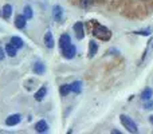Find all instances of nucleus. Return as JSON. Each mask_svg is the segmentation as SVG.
<instances>
[{"label":"nucleus","mask_w":153,"mask_h":134,"mask_svg":"<svg viewBox=\"0 0 153 134\" xmlns=\"http://www.w3.org/2000/svg\"><path fill=\"white\" fill-rule=\"evenodd\" d=\"M35 130H36L38 133H46L48 130L47 122H46L45 119H40V121L36 122V125H35Z\"/></svg>","instance_id":"obj_6"},{"label":"nucleus","mask_w":153,"mask_h":134,"mask_svg":"<svg viewBox=\"0 0 153 134\" xmlns=\"http://www.w3.org/2000/svg\"><path fill=\"white\" fill-rule=\"evenodd\" d=\"M26 16L24 15H18L16 16V19H15V26L18 27L19 30H23L24 27H26Z\"/></svg>","instance_id":"obj_10"},{"label":"nucleus","mask_w":153,"mask_h":134,"mask_svg":"<svg viewBox=\"0 0 153 134\" xmlns=\"http://www.w3.org/2000/svg\"><path fill=\"white\" fill-rule=\"evenodd\" d=\"M134 34L136 35H144V36H149L152 32H151V30H143V31H136Z\"/></svg>","instance_id":"obj_21"},{"label":"nucleus","mask_w":153,"mask_h":134,"mask_svg":"<svg viewBox=\"0 0 153 134\" xmlns=\"http://www.w3.org/2000/svg\"><path fill=\"white\" fill-rule=\"evenodd\" d=\"M20 121H22L20 114H12V115H10L5 119V125H7V126H15V125H18Z\"/></svg>","instance_id":"obj_4"},{"label":"nucleus","mask_w":153,"mask_h":134,"mask_svg":"<svg viewBox=\"0 0 153 134\" xmlns=\"http://www.w3.org/2000/svg\"><path fill=\"white\" fill-rule=\"evenodd\" d=\"M62 54H63V56L66 59H73L75 56V54H76V50H75V47L70 43L69 46H66L65 48H62Z\"/></svg>","instance_id":"obj_3"},{"label":"nucleus","mask_w":153,"mask_h":134,"mask_svg":"<svg viewBox=\"0 0 153 134\" xmlns=\"http://www.w3.org/2000/svg\"><path fill=\"white\" fill-rule=\"evenodd\" d=\"M59 91H61L62 95H67L70 91H71V86H70V84H62Z\"/></svg>","instance_id":"obj_19"},{"label":"nucleus","mask_w":153,"mask_h":134,"mask_svg":"<svg viewBox=\"0 0 153 134\" xmlns=\"http://www.w3.org/2000/svg\"><path fill=\"white\" fill-rule=\"evenodd\" d=\"M120 119H121L122 126H124L129 133H133V134H134V133H138L137 125H136V122L133 121L130 117H128V115H125V114H122V115L120 117Z\"/></svg>","instance_id":"obj_2"},{"label":"nucleus","mask_w":153,"mask_h":134,"mask_svg":"<svg viewBox=\"0 0 153 134\" xmlns=\"http://www.w3.org/2000/svg\"><path fill=\"white\" fill-rule=\"evenodd\" d=\"M97 51H98L97 43H95L94 40H90V43H89V58H93V56L97 54Z\"/></svg>","instance_id":"obj_12"},{"label":"nucleus","mask_w":153,"mask_h":134,"mask_svg":"<svg viewBox=\"0 0 153 134\" xmlns=\"http://www.w3.org/2000/svg\"><path fill=\"white\" fill-rule=\"evenodd\" d=\"M152 94H153L152 89H145L143 91V94H141V99H143V101H151Z\"/></svg>","instance_id":"obj_18"},{"label":"nucleus","mask_w":153,"mask_h":134,"mask_svg":"<svg viewBox=\"0 0 153 134\" xmlns=\"http://www.w3.org/2000/svg\"><path fill=\"white\" fill-rule=\"evenodd\" d=\"M11 43H12V44L15 46V47L18 48V50H19V48H22V47L24 46L23 40H22L19 36H12V38H11Z\"/></svg>","instance_id":"obj_15"},{"label":"nucleus","mask_w":153,"mask_h":134,"mask_svg":"<svg viewBox=\"0 0 153 134\" xmlns=\"http://www.w3.org/2000/svg\"><path fill=\"white\" fill-rule=\"evenodd\" d=\"M11 13H12V7H11L10 4H5L4 7H3V18L8 19L11 16Z\"/></svg>","instance_id":"obj_17"},{"label":"nucleus","mask_w":153,"mask_h":134,"mask_svg":"<svg viewBox=\"0 0 153 134\" xmlns=\"http://www.w3.org/2000/svg\"><path fill=\"white\" fill-rule=\"evenodd\" d=\"M16 53H18V48H16L12 43H10V44L5 46V54H7L8 56H15Z\"/></svg>","instance_id":"obj_13"},{"label":"nucleus","mask_w":153,"mask_h":134,"mask_svg":"<svg viewBox=\"0 0 153 134\" xmlns=\"http://www.w3.org/2000/svg\"><path fill=\"white\" fill-rule=\"evenodd\" d=\"M46 93H47V89H46L45 86H43V87H40V89L38 90L36 93H35V99H36V101H39V102H40V101H42L43 98H45Z\"/></svg>","instance_id":"obj_14"},{"label":"nucleus","mask_w":153,"mask_h":134,"mask_svg":"<svg viewBox=\"0 0 153 134\" xmlns=\"http://www.w3.org/2000/svg\"><path fill=\"white\" fill-rule=\"evenodd\" d=\"M53 15H54V19H55L56 21H61L62 20V16H63V10H62L61 5H54Z\"/></svg>","instance_id":"obj_7"},{"label":"nucleus","mask_w":153,"mask_h":134,"mask_svg":"<svg viewBox=\"0 0 153 134\" xmlns=\"http://www.w3.org/2000/svg\"><path fill=\"white\" fill-rule=\"evenodd\" d=\"M93 35L101 40H109L111 38V32L105 26H101V24H97V23H95V27L93 30Z\"/></svg>","instance_id":"obj_1"},{"label":"nucleus","mask_w":153,"mask_h":134,"mask_svg":"<svg viewBox=\"0 0 153 134\" xmlns=\"http://www.w3.org/2000/svg\"><path fill=\"white\" fill-rule=\"evenodd\" d=\"M3 59H4V51L0 48V61H3Z\"/></svg>","instance_id":"obj_23"},{"label":"nucleus","mask_w":153,"mask_h":134,"mask_svg":"<svg viewBox=\"0 0 153 134\" xmlns=\"http://www.w3.org/2000/svg\"><path fill=\"white\" fill-rule=\"evenodd\" d=\"M46 67L43 63H40V62H36V63H34V66H32V71H34L36 75H42L43 73H45Z\"/></svg>","instance_id":"obj_11"},{"label":"nucleus","mask_w":153,"mask_h":134,"mask_svg":"<svg viewBox=\"0 0 153 134\" xmlns=\"http://www.w3.org/2000/svg\"><path fill=\"white\" fill-rule=\"evenodd\" d=\"M74 31H75L76 38H78L79 40L83 39V36H85V30H83V23H82V21H76V23L74 24Z\"/></svg>","instance_id":"obj_5"},{"label":"nucleus","mask_w":153,"mask_h":134,"mask_svg":"<svg viewBox=\"0 0 153 134\" xmlns=\"http://www.w3.org/2000/svg\"><path fill=\"white\" fill-rule=\"evenodd\" d=\"M23 11H24V16H26V19H31L32 18V8L30 7V5H26Z\"/></svg>","instance_id":"obj_20"},{"label":"nucleus","mask_w":153,"mask_h":134,"mask_svg":"<svg viewBox=\"0 0 153 134\" xmlns=\"http://www.w3.org/2000/svg\"><path fill=\"white\" fill-rule=\"evenodd\" d=\"M149 121H151V124H152V125H153V115H152V117H151V118H149Z\"/></svg>","instance_id":"obj_25"},{"label":"nucleus","mask_w":153,"mask_h":134,"mask_svg":"<svg viewBox=\"0 0 153 134\" xmlns=\"http://www.w3.org/2000/svg\"><path fill=\"white\" fill-rule=\"evenodd\" d=\"M70 43H71V38H70V35L63 34L61 38H59V47H61V50L65 48L66 46H69Z\"/></svg>","instance_id":"obj_8"},{"label":"nucleus","mask_w":153,"mask_h":134,"mask_svg":"<svg viewBox=\"0 0 153 134\" xmlns=\"http://www.w3.org/2000/svg\"><path fill=\"white\" fill-rule=\"evenodd\" d=\"M70 86H71V91H73V93H75V94H79V93H81V90H82V83H81L79 81L73 82Z\"/></svg>","instance_id":"obj_16"},{"label":"nucleus","mask_w":153,"mask_h":134,"mask_svg":"<svg viewBox=\"0 0 153 134\" xmlns=\"http://www.w3.org/2000/svg\"><path fill=\"white\" fill-rule=\"evenodd\" d=\"M145 106H146V109H153V103H151V102H148Z\"/></svg>","instance_id":"obj_24"},{"label":"nucleus","mask_w":153,"mask_h":134,"mask_svg":"<svg viewBox=\"0 0 153 134\" xmlns=\"http://www.w3.org/2000/svg\"><path fill=\"white\" fill-rule=\"evenodd\" d=\"M94 1H95V0H82V1H81V5H82V7H89V5L93 4Z\"/></svg>","instance_id":"obj_22"},{"label":"nucleus","mask_w":153,"mask_h":134,"mask_svg":"<svg viewBox=\"0 0 153 134\" xmlns=\"http://www.w3.org/2000/svg\"><path fill=\"white\" fill-rule=\"evenodd\" d=\"M45 44L47 48H53L54 47V38H53V34L51 31H47L45 34Z\"/></svg>","instance_id":"obj_9"}]
</instances>
